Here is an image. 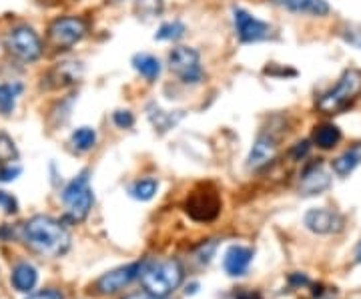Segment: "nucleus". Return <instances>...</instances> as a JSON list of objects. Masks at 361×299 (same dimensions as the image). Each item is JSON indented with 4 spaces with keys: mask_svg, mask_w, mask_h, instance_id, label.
I'll return each mask as SVG.
<instances>
[{
    "mask_svg": "<svg viewBox=\"0 0 361 299\" xmlns=\"http://www.w3.org/2000/svg\"><path fill=\"white\" fill-rule=\"evenodd\" d=\"M22 239L28 247L44 257H60L70 249V233L60 221L48 215H34L22 225Z\"/></svg>",
    "mask_w": 361,
    "mask_h": 299,
    "instance_id": "f257e3e1",
    "label": "nucleus"
},
{
    "mask_svg": "<svg viewBox=\"0 0 361 299\" xmlns=\"http://www.w3.org/2000/svg\"><path fill=\"white\" fill-rule=\"evenodd\" d=\"M139 277L147 293H151L155 298L167 299L183 284L185 271L179 261L173 257L151 259V261L143 263Z\"/></svg>",
    "mask_w": 361,
    "mask_h": 299,
    "instance_id": "f03ea898",
    "label": "nucleus"
},
{
    "mask_svg": "<svg viewBox=\"0 0 361 299\" xmlns=\"http://www.w3.org/2000/svg\"><path fill=\"white\" fill-rule=\"evenodd\" d=\"M361 93V72L355 69L346 71L337 85L323 93L317 100V109L323 114H337L346 111L353 100L360 97Z\"/></svg>",
    "mask_w": 361,
    "mask_h": 299,
    "instance_id": "7ed1b4c3",
    "label": "nucleus"
},
{
    "mask_svg": "<svg viewBox=\"0 0 361 299\" xmlns=\"http://www.w3.org/2000/svg\"><path fill=\"white\" fill-rule=\"evenodd\" d=\"M63 203L67 207V215L70 221H84L86 215L93 209V189H91V181H88V171L79 173L69 185L63 191Z\"/></svg>",
    "mask_w": 361,
    "mask_h": 299,
    "instance_id": "20e7f679",
    "label": "nucleus"
},
{
    "mask_svg": "<svg viewBox=\"0 0 361 299\" xmlns=\"http://www.w3.org/2000/svg\"><path fill=\"white\" fill-rule=\"evenodd\" d=\"M4 48L22 62H34L42 55V41L32 27L18 25L4 36Z\"/></svg>",
    "mask_w": 361,
    "mask_h": 299,
    "instance_id": "39448f33",
    "label": "nucleus"
},
{
    "mask_svg": "<svg viewBox=\"0 0 361 299\" xmlns=\"http://www.w3.org/2000/svg\"><path fill=\"white\" fill-rule=\"evenodd\" d=\"M169 69L185 85H199L205 77L201 55L191 46H177L169 53Z\"/></svg>",
    "mask_w": 361,
    "mask_h": 299,
    "instance_id": "423d86ee",
    "label": "nucleus"
},
{
    "mask_svg": "<svg viewBox=\"0 0 361 299\" xmlns=\"http://www.w3.org/2000/svg\"><path fill=\"white\" fill-rule=\"evenodd\" d=\"M185 211L197 223H211V221H215L219 217L221 199H219V195H217L215 189L199 187V189H195L193 193L187 197Z\"/></svg>",
    "mask_w": 361,
    "mask_h": 299,
    "instance_id": "0eeeda50",
    "label": "nucleus"
},
{
    "mask_svg": "<svg viewBox=\"0 0 361 299\" xmlns=\"http://www.w3.org/2000/svg\"><path fill=\"white\" fill-rule=\"evenodd\" d=\"M233 27L241 43H261L275 36V29L269 22L259 20L257 16L239 6H233Z\"/></svg>",
    "mask_w": 361,
    "mask_h": 299,
    "instance_id": "6e6552de",
    "label": "nucleus"
},
{
    "mask_svg": "<svg viewBox=\"0 0 361 299\" xmlns=\"http://www.w3.org/2000/svg\"><path fill=\"white\" fill-rule=\"evenodd\" d=\"M86 34V22L79 16H63L56 18L48 27V41L56 48H70L77 43H81Z\"/></svg>",
    "mask_w": 361,
    "mask_h": 299,
    "instance_id": "1a4fd4ad",
    "label": "nucleus"
},
{
    "mask_svg": "<svg viewBox=\"0 0 361 299\" xmlns=\"http://www.w3.org/2000/svg\"><path fill=\"white\" fill-rule=\"evenodd\" d=\"M140 267H143L140 263H131V265H125V267H119V270H112L109 273H105L103 277L97 279L95 291L100 293V295H114V293H119L133 279L139 277Z\"/></svg>",
    "mask_w": 361,
    "mask_h": 299,
    "instance_id": "9d476101",
    "label": "nucleus"
},
{
    "mask_svg": "<svg viewBox=\"0 0 361 299\" xmlns=\"http://www.w3.org/2000/svg\"><path fill=\"white\" fill-rule=\"evenodd\" d=\"M277 142L279 139L273 135V131H261L257 135L255 142H253V147H251L249 157H247V167L253 169V171H257V169H261L265 165H269L275 159V155H277Z\"/></svg>",
    "mask_w": 361,
    "mask_h": 299,
    "instance_id": "9b49d317",
    "label": "nucleus"
},
{
    "mask_svg": "<svg viewBox=\"0 0 361 299\" xmlns=\"http://www.w3.org/2000/svg\"><path fill=\"white\" fill-rule=\"evenodd\" d=\"M303 223L311 233L317 235H327V233H337L343 227V217L332 211L327 207H320V209H309L303 217Z\"/></svg>",
    "mask_w": 361,
    "mask_h": 299,
    "instance_id": "f8f14e48",
    "label": "nucleus"
},
{
    "mask_svg": "<svg viewBox=\"0 0 361 299\" xmlns=\"http://www.w3.org/2000/svg\"><path fill=\"white\" fill-rule=\"evenodd\" d=\"M332 185V177L329 173L323 169L321 163H313L309 165L303 175H301V183H299V191L301 195L311 197V195H321L323 191H327Z\"/></svg>",
    "mask_w": 361,
    "mask_h": 299,
    "instance_id": "ddd939ff",
    "label": "nucleus"
},
{
    "mask_svg": "<svg viewBox=\"0 0 361 299\" xmlns=\"http://www.w3.org/2000/svg\"><path fill=\"white\" fill-rule=\"evenodd\" d=\"M251 261H253V249L243 247V245H233L227 249L225 259H223V267L231 275V277H241L249 270Z\"/></svg>",
    "mask_w": 361,
    "mask_h": 299,
    "instance_id": "4468645a",
    "label": "nucleus"
},
{
    "mask_svg": "<svg viewBox=\"0 0 361 299\" xmlns=\"http://www.w3.org/2000/svg\"><path fill=\"white\" fill-rule=\"evenodd\" d=\"M281 8L289 11L293 15H307L323 18L332 13V6L327 0H275Z\"/></svg>",
    "mask_w": 361,
    "mask_h": 299,
    "instance_id": "2eb2a0df",
    "label": "nucleus"
},
{
    "mask_svg": "<svg viewBox=\"0 0 361 299\" xmlns=\"http://www.w3.org/2000/svg\"><path fill=\"white\" fill-rule=\"evenodd\" d=\"M83 77V65L77 60H67V62H58L55 69L51 71L48 79L55 81L53 86H67L79 83Z\"/></svg>",
    "mask_w": 361,
    "mask_h": 299,
    "instance_id": "dca6fc26",
    "label": "nucleus"
},
{
    "mask_svg": "<svg viewBox=\"0 0 361 299\" xmlns=\"http://www.w3.org/2000/svg\"><path fill=\"white\" fill-rule=\"evenodd\" d=\"M11 281H13V287L16 291H20V293H30V291L34 289L37 281H39V273L34 270V265H30L27 261H20V263L14 265Z\"/></svg>",
    "mask_w": 361,
    "mask_h": 299,
    "instance_id": "f3484780",
    "label": "nucleus"
},
{
    "mask_svg": "<svg viewBox=\"0 0 361 299\" xmlns=\"http://www.w3.org/2000/svg\"><path fill=\"white\" fill-rule=\"evenodd\" d=\"M361 165V142L351 145L349 149H346L339 157L332 163V169L337 177H348L355 171Z\"/></svg>",
    "mask_w": 361,
    "mask_h": 299,
    "instance_id": "a211bd4d",
    "label": "nucleus"
},
{
    "mask_svg": "<svg viewBox=\"0 0 361 299\" xmlns=\"http://www.w3.org/2000/svg\"><path fill=\"white\" fill-rule=\"evenodd\" d=\"M341 128L334 125V123H321L315 127L313 131V135H311V141L313 145L317 147V149H323V151H329V149H334L339 145L341 141Z\"/></svg>",
    "mask_w": 361,
    "mask_h": 299,
    "instance_id": "6ab92c4d",
    "label": "nucleus"
},
{
    "mask_svg": "<svg viewBox=\"0 0 361 299\" xmlns=\"http://www.w3.org/2000/svg\"><path fill=\"white\" fill-rule=\"evenodd\" d=\"M133 69L139 72L140 77L149 83H155L161 77V62L159 58L147 53H139L133 57Z\"/></svg>",
    "mask_w": 361,
    "mask_h": 299,
    "instance_id": "aec40b11",
    "label": "nucleus"
},
{
    "mask_svg": "<svg viewBox=\"0 0 361 299\" xmlns=\"http://www.w3.org/2000/svg\"><path fill=\"white\" fill-rule=\"evenodd\" d=\"M149 121L153 123V127L159 131V133H165L169 128H173L180 121L183 113H169V111H163L161 107L157 105H149Z\"/></svg>",
    "mask_w": 361,
    "mask_h": 299,
    "instance_id": "412c9836",
    "label": "nucleus"
},
{
    "mask_svg": "<svg viewBox=\"0 0 361 299\" xmlns=\"http://www.w3.org/2000/svg\"><path fill=\"white\" fill-rule=\"evenodd\" d=\"M70 145L81 151V153H86L91 151L95 145H97V131L93 127H79L72 131L70 135Z\"/></svg>",
    "mask_w": 361,
    "mask_h": 299,
    "instance_id": "4be33fe9",
    "label": "nucleus"
},
{
    "mask_svg": "<svg viewBox=\"0 0 361 299\" xmlns=\"http://www.w3.org/2000/svg\"><path fill=\"white\" fill-rule=\"evenodd\" d=\"M159 191V183L155 179H140L137 183H133L129 189V195L137 201H151Z\"/></svg>",
    "mask_w": 361,
    "mask_h": 299,
    "instance_id": "5701e85b",
    "label": "nucleus"
},
{
    "mask_svg": "<svg viewBox=\"0 0 361 299\" xmlns=\"http://www.w3.org/2000/svg\"><path fill=\"white\" fill-rule=\"evenodd\" d=\"M185 25L180 22V20H169V22H163L159 30H157V34H155V41H171V43H175V41H179L185 36Z\"/></svg>",
    "mask_w": 361,
    "mask_h": 299,
    "instance_id": "b1692460",
    "label": "nucleus"
},
{
    "mask_svg": "<svg viewBox=\"0 0 361 299\" xmlns=\"http://www.w3.org/2000/svg\"><path fill=\"white\" fill-rule=\"evenodd\" d=\"M22 91L20 85H0V113L11 114L16 107V97Z\"/></svg>",
    "mask_w": 361,
    "mask_h": 299,
    "instance_id": "393cba45",
    "label": "nucleus"
},
{
    "mask_svg": "<svg viewBox=\"0 0 361 299\" xmlns=\"http://www.w3.org/2000/svg\"><path fill=\"white\" fill-rule=\"evenodd\" d=\"M165 11V0H135V13L140 18H155Z\"/></svg>",
    "mask_w": 361,
    "mask_h": 299,
    "instance_id": "a878e982",
    "label": "nucleus"
},
{
    "mask_svg": "<svg viewBox=\"0 0 361 299\" xmlns=\"http://www.w3.org/2000/svg\"><path fill=\"white\" fill-rule=\"evenodd\" d=\"M112 123L119 128H131L135 125V117L131 111H114L112 113Z\"/></svg>",
    "mask_w": 361,
    "mask_h": 299,
    "instance_id": "bb28decb",
    "label": "nucleus"
},
{
    "mask_svg": "<svg viewBox=\"0 0 361 299\" xmlns=\"http://www.w3.org/2000/svg\"><path fill=\"white\" fill-rule=\"evenodd\" d=\"M0 209L6 215H14L18 211V201L14 199L11 193L6 191H0Z\"/></svg>",
    "mask_w": 361,
    "mask_h": 299,
    "instance_id": "cd10ccee",
    "label": "nucleus"
},
{
    "mask_svg": "<svg viewBox=\"0 0 361 299\" xmlns=\"http://www.w3.org/2000/svg\"><path fill=\"white\" fill-rule=\"evenodd\" d=\"M20 167L18 165H14V163H8V165H2L0 167V181L2 183H8V181H14L18 175H20Z\"/></svg>",
    "mask_w": 361,
    "mask_h": 299,
    "instance_id": "c85d7f7f",
    "label": "nucleus"
},
{
    "mask_svg": "<svg viewBox=\"0 0 361 299\" xmlns=\"http://www.w3.org/2000/svg\"><path fill=\"white\" fill-rule=\"evenodd\" d=\"M309 149H311V142L309 141H299L295 142L291 147V151H289V155H291L293 161H303V159L309 155Z\"/></svg>",
    "mask_w": 361,
    "mask_h": 299,
    "instance_id": "c756f323",
    "label": "nucleus"
},
{
    "mask_svg": "<svg viewBox=\"0 0 361 299\" xmlns=\"http://www.w3.org/2000/svg\"><path fill=\"white\" fill-rule=\"evenodd\" d=\"M215 247H217V243L215 241L203 243V245L199 247V251H197L199 261H201V263H209V261H211V255H213V251H215Z\"/></svg>",
    "mask_w": 361,
    "mask_h": 299,
    "instance_id": "7c9ffc66",
    "label": "nucleus"
},
{
    "mask_svg": "<svg viewBox=\"0 0 361 299\" xmlns=\"http://www.w3.org/2000/svg\"><path fill=\"white\" fill-rule=\"evenodd\" d=\"M27 299H65L63 293L58 289H42V291H37L32 295H28Z\"/></svg>",
    "mask_w": 361,
    "mask_h": 299,
    "instance_id": "2f4dec72",
    "label": "nucleus"
},
{
    "mask_svg": "<svg viewBox=\"0 0 361 299\" xmlns=\"http://www.w3.org/2000/svg\"><path fill=\"white\" fill-rule=\"evenodd\" d=\"M235 299H263L257 291H239Z\"/></svg>",
    "mask_w": 361,
    "mask_h": 299,
    "instance_id": "473e14b6",
    "label": "nucleus"
},
{
    "mask_svg": "<svg viewBox=\"0 0 361 299\" xmlns=\"http://www.w3.org/2000/svg\"><path fill=\"white\" fill-rule=\"evenodd\" d=\"M348 43L355 44L357 48H361V32H353V34H346Z\"/></svg>",
    "mask_w": 361,
    "mask_h": 299,
    "instance_id": "72a5a7b5",
    "label": "nucleus"
},
{
    "mask_svg": "<svg viewBox=\"0 0 361 299\" xmlns=\"http://www.w3.org/2000/svg\"><path fill=\"white\" fill-rule=\"evenodd\" d=\"M125 299H161V298H155V295H151V293H133V295H129V298Z\"/></svg>",
    "mask_w": 361,
    "mask_h": 299,
    "instance_id": "f704fd0d",
    "label": "nucleus"
},
{
    "mask_svg": "<svg viewBox=\"0 0 361 299\" xmlns=\"http://www.w3.org/2000/svg\"><path fill=\"white\" fill-rule=\"evenodd\" d=\"M355 261L361 263V241L357 243V247H355Z\"/></svg>",
    "mask_w": 361,
    "mask_h": 299,
    "instance_id": "c9c22d12",
    "label": "nucleus"
}]
</instances>
